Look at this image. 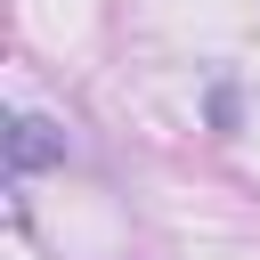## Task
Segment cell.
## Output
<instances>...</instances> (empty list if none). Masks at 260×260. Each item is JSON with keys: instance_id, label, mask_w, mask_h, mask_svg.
I'll return each mask as SVG.
<instances>
[{"instance_id": "1", "label": "cell", "mask_w": 260, "mask_h": 260, "mask_svg": "<svg viewBox=\"0 0 260 260\" xmlns=\"http://www.w3.org/2000/svg\"><path fill=\"white\" fill-rule=\"evenodd\" d=\"M49 162H65V122L16 114V122H8V171L24 179V171H49Z\"/></svg>"}]
</instances>
